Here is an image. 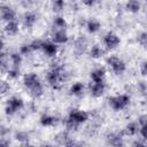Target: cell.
Returning a JSON list of instances; mask_svg holds the SVG:
<instances>
[{"instance_id":"cell-1","label":"cell","mask_w":147,"mask_h":147,"mask_svg":"<svg viewBox=\"0 0 147 147\" xmlns=\"http://www.w3.org/2000/svg\"><path fill=\"white\" fill-rule=\"evenodd\" d=\"M23 85L30 91L31 96L38 99L44 94V86L36 72H28L23 76Z\"/></svg>"},{"instance_id":"cell-2","label":"cell","mask_w":147,"mask_h":147,"mask_svg":"<svg viewBox=\"0 0 147 147\" xmlns=\"http://www.w3.org/2000/svg\"><path fill=\"white\" fill-rule=\"evenodd\" d=\"M63 69H64V67L57 62H54L51 64L48 71L46 72V82L52 88H54V90L59 88V86L61 85V83H62L61 74H62Z\"/></svg>"},{"instance_id":"cell-3","label":"cell","mask_w":147,"mask_h":147,"mask_svg":"<svg viewBox=\"0 0 147 147\" xmlns=\"http://www.w3.org/2000/svg\"><path fill=\"white\" fill-rule=\"evenodd\" d=\"M130 101H131V96L127 93H122V94H117L108 98V105L115 111L125 109L130 105Z\"/></svg>"},{"instance_id":"cell-4","label":"cell","mask_w":147,"mask_h":147,"mask_svg":"<svg viewBox=\"0 0 147 147\" xmlns=\"http://www.w3.org/2000/svg\"><path fill=\"white\" fill-rule=\"evenodd\" d=\"M106 63L111 69V71L117 76L123 75L126 71V63L116 55H109L106 59Z\"/></svg>"},{"instance_id":"cell-5","label":"cell","mask_w":147,"mask_h":147,"mask_svg":"<svg viewBox=\"0 0 147 147\" xmlns=\"http://www.w3.org/2000/svg\"><path fill=\"white\" fill-rule=\"evenodd\" d=\"M23 108H24V100L18 95H13L7 100L5 111L8 116H11L18 113L20 110H22Z\"/></svg>"},{"instance_id":"cell-6","label":"cell","mask_w":147,"mask_h":147,"mask_svg":"<svg viewBox=\"0 0 147 147\" xmlns=\"http://www.w3.org/2000/svg\"><path fill=\"white\" fill-rule=\"evenodd\" d=\"M102 42H103V46L106 49H115L117 48L119 45H121V38L117 33L113 32V31H108L103 38H102Z\"/></svg>"},{"instance_id":"cell-7","label":"cell","mask_w":147,"mask_h":147,"mask_svg":"<svg viewBox=\"0 0 147 147\" xmlns=\"http://www.w3.org/2000/svg\"><path fill=\"white\" fill-rule=\"evenodd\" d=\"M68 117L71 118L72 121H75L76 123H78L79 125L88 122L90 119V114L85 110H80V109H77V108H72L70 109V111L68 113Z\"/></svg>"},{"instance_id":"cell-8","label":"cell","mask_w":147,"mask_h":147,"mask_svg":"<svg viewBox=\"0 0 147 147\" xmlns=\"http://www.w3.org/2000/svg\"><path fill=\"white\" fill-rule=\"evenodd\" d=\"M54 141L60 146H74V145H76L75 140L70 137L68 130H63V131L57 132L54 136Z\"/></svg>"},{"instance_id":"cell-9","label":"cell","mask_w":147,"mask_h":147,"mask_svg":"<svg viewBox=\"0 0 147 147\" xmlns=\"http://www.w3.org/2000/svg\"><path fill=\"white\" fill-rule=\"evenodd\" d=\"M88 47V40L85 36H78L74 41V53L77 56L83 55Z\"/></svg>"},{"instance_id":"cell-10","label":"cell","mask_w":147,"mask_h":147,"mask_svg":"<svg viewBox=\"0 0 147 147\" xmlns=\"http://www.w3.org/2000/svg\"><path fill=\"white\" fill-rule=\"evenodd\" d=\"M51 40H53L57 45H64V44H67L69 41V36H68L67 30H64V29H55V30H52Z\"/></svg>"},{"instance_id":"cell-11","label":"cell","mask_w":147,"mask_h":147,"mask_svg":"<svg viewBox=\"0 0 147 147\" xmlns=\"http://www.w3.org/2000/svg\"><path fill=\"white\" fill-rule=\"evenodd\" d=\"M106 88H107V85H106L105 80L103 82H92L88 86L90 94L93 98H101L105 94Z\"/></svg>"},{"instance_id":"cell-12","label":"cell","mask_w":147,"mask_h":147,"mask_svg":"<svg viewBox=\"0 0 147 147\" xmlns=\"http://www.w3.org/2000/svg\"><path fill=\"white\" fill-rule=\"evenodd\" d=\"M41 51L47 57H55L59 53V47L53 40H44Z\"/></svg>"},{"instance_id":"cell-13","label":"cell","mask_w":147,"mask_h":147,"mask_svg":"<svg viewBox=\"0 0 147 147\" xmlns=\"http://www.w3.org/2000/svg\"><path fill=\"white\" fill-rule=\"evenodd\" d=\"M37 20H38V16L34 11L32 10H26L23 16H22V22H23V25L24 28L26 29H31L34 26V24L37 23Z\"/></svg>"},{"instance_id":"cell-14","label":"cell","mask_w":147,"mask_h":147,"mask_svg":"<svg viewBox=\"0 0 147 147\" xmlns=\"http://www.w3.org/2000/svg\"><path fill=\"white\" fill-rule=\"evenodd\" d=\"M0 13H1V18L3 22H9V21L16 20V11L9 5H2L0 8Z\"/></svg>"},{"instance_id":"cell-15","label":"cell","mask_w":147,"mask_h":147,"mask_svg":"<svg viewBox=\"0 0 147 147\" xmlns=\"http://www.w3.org/2000/svg\"><path fill=\"white\" fill-rule=\"evenodd\" d=\"M123 132L118 133V132H110L106 136V142L107 145H111V146H122L124 145L123 141Z\"/></svg>"},{"instance_id":"cell-16","label":"cell","mask_w":147,"mask_h":147,"mask_svg":"<svg viewBox=\"0 0 147 147\" xmlns=\"http://www.w3.org/2000/svg\"><path fill=\"white\" fill-rule=\"evenodd\" d=\"M106 77V69L103 67H98L90 72V78L92 82H103Z\"/></svg>"},{"instance_id":"cell-17","label":"cell","mask_w":147,"mask_h":147,"mask_svg":"<svg viewBox=\"0 0 147 147\" xmlns=\"http://www.w3.org/2000/svg\"><path fill=\"white\" fill-rule=\"evenodd\" d=\"M139 130H140V125H139V123H138V121L137 122H129L126 125H125V127H124V130L122 131L123 132V134H125V136H129V137H133V136H136L138 132H139Z\"/></svg>"},{"instance_id":"cell-18","label":"cell","mask_w":147,"mask_h":147,"mask_svg":"<svg viewBox=\"0 0 147 147\" xmlns=\"http://www.w3.org/2000/svg\"><path fill=\"white\" fill-rule=\"evenodd\" d=\"M85 28H86V30H87L88 33L93 34V33H96V32L101 29V23H100V21L96 20V18H90V20L86 21Z\"/></svg>"},{"instance_id":"cell-19","label":"cell","mask_w":147,"mask_h":147,"mask_svg":"<svg viewBox=\"0 0 147 147\" xmlns=\"http://www.w3.org/2000/svg\"><path fill=\"white\" fill-rule=\"evenodd\" d=\"M3 30H5V32H6L8 36H15V34H17V32L20 31V24H18V22H17L16 20L6 22Z\"/></svg>"},{"instance_id":"cell-20","label":"cell","mask_w":147,"mask_h":147,"mask_svg":"<svg viewBox=\"0 0 147 147\" xmlns=\"http://www.w3.org/2000/svg\"><path fill=\"white\" fill-rule=\"evenodd\" d=\"M39 122L42 126H46V127H51V126H54L56 125L57 123V118L51 114H42L39 118Z\"/></svg>"},{"instance_id":"cell-21","label":"cell","mask_w":147,"mask_h":147,"mask_svg":"<svg viewBox=\"0 0 147 147\" xmlns=\"http://www.w3.org/2000/svg\"><path fill=\"white\" fill-rule=\"evenodd\" d=\"M125 9L129 13H132V14L139 13L140 9H141L140 0H126V2H125Z\"/></svg>"},{"instance_id":"cell-22","label":"cell","mask_w":147,"mask_h":147,"mask_svg":"<svg viewBox=\"0 0 147 147\" xmlns=\"http://www.w3.org/2000/svg\"><path fill=\"white\" fill-rule=\"evenodd\" d=\"M84 90H85V86L82 82H75L70 86L69 93H70V95H74V96H80L84 93Z\"/></svg>"},{"instance_id":"cell-23","label":"cell","mask_w":147,"mask_h":147,"mask_svg":"<svg viewBox=\"0 0 147 147\" xmlns=\"http://www.w3.org/2000/svg\"><path fill=\"white\" fill-rule=\"evenodd\" d=\"M88 55L92 59H101L105 55V49L100 45L95 44V45L91 46V48L88 49Z\"/></svg>"},{"instance_id":"cell-24","label":"cell","mask_w":147,"mask_h":147,"mask_svg":"<svg viewBox=\"0 0 147 147\" xmlns=\"http://www.w3.org/2000/svg\"><path fill=\"white\" fill-rule=\"evenodd\" d=\"M9 61H10V67L20 68L23 62V55L20 52H11L9 54Z\"/></svg>"},{"instance_id":"cell-25","label":"cell","mask_w":147,"mask_h":147,"mask_svg":"<svg viewBox=\"0 0 147 147\" xmlns=\"http://www.w3.org/2000/svg\"><path fill=\"white\" fill-rule=\"evenodd\" d=\"M67 26H68V23H67V21H65V18L63 16L57 15V16H55L53 18V22H52L53 30H55V29H64V30H67Z\"/></svg>"},{"instance_id":"cell-26","label":"cell","mask_w":147,"mask_h":147,"mask_svg":"<svg viewBox=\"0 0 147 147\" xmlns=\"http://www.w3.org/2000/svg\"><path fill=\"white\" fill-rule=\"evenodd\" d=\"M51 7L54 13H61L64 10L65 0H51Z\"/></svg>"},{"instance_id":"cell-27","label":"cell","mask_w":147,"mask_h":147,"mask_svg":"<svg viewBox=\"0 0 147 147\" xmlns=\"http://www.w3.org/2000/svg\"><path fill=\"white\" fill-rule=\"evenodd\" d=\"M14 138H15V140H17V141H20V142H22V144H28L29 140H30V134H29L26 131L20 130V131H16V132H15Z\"/></svg>"},{"instance_id":"cell-28","label":"cell","mask_w":147,"mask_h":147,"mask_svg":"<svg viewBox=\"0 0 147 147\" xmlns=\"http://www.w3.org/2000/svg\"><path fill=\"white\" fill-rule=\"evenodd\" d=\"M63 124H64V126H65V130H68L69 132H71V131H77L78 129H79V124L78 123H76L75 121H72L71 118H69L68 116L63 119Z\"/></svg>"},{"instance_id":"cell-29","label":"cell","mask_w":147,"mask_h":147,"mask_svg":"<svg viewBox=\"0 0 147 147\" xmlns=\"http://www.w3.org/2000/svg\"><path fill=\"white\" fill-rule=\"evenodd\" d=\"M137 42L141 47L147 48V31H140L137 34Z\"/></svg>"},{"instance_id":"cell-30","label":"cell","mask_w":147,"mask_h":147,"mask_svg":"<svg viewBox=\"0 0 147 147\" xmlns=\"http://www.w3.org/2000/svg\"><path fill=\"white\" fill-rule=\"evenodd\" d=\"M6 72H7V77L9 79H17L21 74L20 68H16V67H9V69Z\"/></svg>"},{"instance_id":"cell-31","label":"cell","mask_w":147,"mask_h":147,"mask_svg":"<svg viewBox=\"0 0 147 147\" xmlns=\"http://www.w3.org/2000/svg\"><path fill=\"white\" fill-rule=\"evenodd\" d=\"M42 42H44L42 39L37 38V39H33V40H32L31 42H29V44H30L32 51H33V52H37V51H41V48H42Z\"/></svg>"},{"instance_id":"cell-32","label":"cell","mask_w":147,"mask_h":147,"mask_svg":"<svg viewBox=\"0 0 147 147\" xmlns=\"http://www.w3.org/2000/svg\"><path fill=\"white\" fill-rule=\"evenodd\" d=\"M137 92L142 95V96H147V83L141 80L137 84Z\"/></svg>"},{"instance_id":"cell-33","label":"cell","mask_w":147,"mask_h":147,"mask_svg":"<svg viewBox=\"0 0 147 147\" xmlns=\"http://www.w3.org/2000/svg\"><path fill=\"white\" fill-rule=\"evenodd\" d=\"M18 52H20L23 56H29V55H31V53H33V51H32L30 44H23V45H21Z\"/></svg>"},{"instance_id":"cell-34","label":"cell","mask_w":147,"mask_h":147,"mask_svg":"<svg viewBox=\"0 0 147 147\" xmlns=\"http://www.w3.org/2000/svg\"><path fill=\"white\" fill-rule=\"evenodd\" d=\"M140 74L142 76H147V60H144L141 63H140Z\"/></svg>"},{"instance_id":"cell-35","label":"cell","mask_w":147,"mask_h":147,"mask_svg":"<svg viewBox=\"0 0 147 147\" xmlns=\"http://www.w3.org/2000/svg\"><path fill=\"white\" fill-rule=\"evenodd\" d=\"M9 84L7 83V82H5V80H2L1 82V94L2 95H5L6 93H8L9 92Z\"/></svg>"},{"instance_id":"cell-36","label":"cell","mask_w":147,"mask_h":147,"mask_svg":"<svg viewBox=\"0 0 147 147\" xmlns=\"http://www.w3.org/2000/svg\"><path fill=\"white\" fill-rule=\"evenodd\" d=\"M139 132H140L141 137L144 138V140H145V141H146V144H147V124H145V125H141V126H140V130H139Z\"/></svg>"},{"instance_id":"cell-37","label":"cell","mask_w":147,"mask_h":147,"mask_svg":"<svg viewBox=\"0 0 147 147\" xmlns=\"http://www.w3.org/2000/svg\"><path fill=\"white\" fill-rule=\"evenodd\" d=\"M101 0H82L83 5H85L86 7H93L95 5H98Z\"/></svg>"},{"instance_id":"cell-38","label":"cell","mask_w":147,"mask_h":147,"mask_svg":"<svg viewBox=\"0 0 147 147\" xmlns=\"http://www.w3.org/2000/svg\"><path fill=\"white\" fill-rule=\"evenodd\" d=\"M21 3H22V6L24 8L30 9L33 6V0H21Z\"/></svg>"},{"instance_id":"cell-39","label":"cell","mask_w":147,"mask_h":147,"mask_svg":"<svg viewBox=\"0 0 147 147\" xmlns=\"http://www.w3.org/2000/svg\"><path fill=\"white\" fill-rule=\"evenodd\" d=\"M138 123H139L140 126L147 124V114H142V115H140V116L138 117Z\"/></svg>"},{"instance_id":"cell-40","label":"cell","mask_w":147,"mask_h":147,"mask_svg":"<svg viewBox=\"0 0 147 147\" xmlns=\"http://www.w3.org/2000/svg\"><path fill=\"white\" fill-rule=\"evenodd\" d=\"M132 146H145V142L139 141V140H136V141L132 142Z\"/></svg>"},{"instance_id":"cell-41","label":"cell","mask_w":147,"mask_h":147,"mask_svg":"<svg viewBox=\"0 0 147 147\" xmlns=\"http://www.w3.org/2000/svg\"><path fill=\"white\" fill-rule=\"evenodd\" d=\"M144 1H145V2H146V3H147V0H144Z\"/></svg>"}]
</instances>
